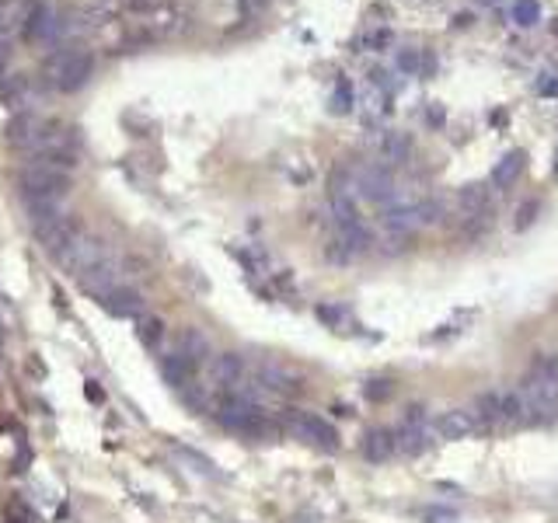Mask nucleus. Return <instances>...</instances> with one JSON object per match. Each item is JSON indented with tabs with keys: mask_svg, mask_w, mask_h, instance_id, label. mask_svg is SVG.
Instances as JSON below:
<instances>
[{
	"mask_svg": "<svg viewBox=\"0 0 558 523\" xmlns=\"http://www.w3.org/2000/svg\"><path fill=\"white\" fill-rule=\"evenodd\" d=\"M485 202H489V189L485 186H465L461 189V210L465 213H485Z\"/></svg>",
	"mask_w": 558,
	"mask_h": 523,
	"instance_id": "20",
	"label": "nucleus"
},
{
	"mask_svg": "<svg viewBox=\"0 0 558 523\" xmlns=\"http://www.w3.org/2000/svg\"><path fill=\"white\" fill-rule=\"evenodd\" d=\"M356 189L363 192L371 202H384V206H391V199H395V178H391V171H387V168L371 164V168H363V171L356 175Z\"/></svg>",
	"mask_w": 558,
	"mask_h": 523,
	"instance_id": "9",
	"label": "nucleus"
},
{
	"mask_svg": "<svg viewBox=\"0 0 558 523\" xmlns=\"http://www.w3.org/2000/svg\"><path fill=\"white\" fill-rule=\"evenodd\" d=\"M482 423H478V416H474V408H450V412H443L436 423H433V432L440 436V440H465L471 432H478Z\"/></svg>",
	"mask_w": 558,
	"mask_h": 523,
	"instance_id": "10",
	"label": "nucleus"
},
{
	"mask_svg": "<svg viewBox=\"0 0 558 523\" xmlns=\"http://www.w3.org/2000/svg\"><path fill=\"white\" fill-rule=\"evenodd\" d=\"M363 454H367V461H373V464L391 461V457L398 454V436H395V429H371L367 440H363Z\"/></svg>",
	"mask_w": 558,
	"mask_h": 523,
	"instance_id": "13",
	"label": "nucleus"
},
{
	"mask_svg": "<svg viewBox=\"0 0 558 523\" xmlns=\"http://www.w3.org/2000/svg\"><path fill=\"white\" fill-rule=\"evenodd\" d=\"M478 423L482 426H492V423H499V416H503V394H482L478 398Z\"/></svg>",
	"mask_w": 558,
	"mask_h": 523,
	"instance_id": "18",
	"label": "nucleus"
},
{
	"mask_svg": "<svg viewBox=\"0 0 558 523\" xmlns=\"http://www.w3.org/2000/svg\"><path fill=\"white\" fill-rule=\"evenodd\" d=\"M112 318H143V297H140L133 286H116L112 293H105L98 300Z\"/></svg>",
	"mask_w": 558,
	"mask_h": 523,
	"instance_id": "11",
	"label": "nucleus"
},
{
	"mask_svg": "<svg viewBox=\"0 0 558 523\" xmlns=\"http://www.w3.org/2000/svg\"><path fill=\"white\" fill-rule=\"evenodd\" d=\"M534 213H538V202H527V206H523V217H516V227H527V224L534 220Z\"/></svg>",
	"mask_w": 558,
	"mask_h": 523,
	"instance_id": "25",
	"label": "nucleus"
},
{
	"mask_svg": "<svg viewBox=\"0 0 558 523\" xmlns=\"http://www.w3.org/2000/svg\"><path fill=\"white\" fill-rule=\"evenodd\" d=\"M137 338L147 345V349H157V342L164 338V321H161V318H150V314H147V318H140L137 321Z\"/></svg>",
	"mask_w": 558,
	"mask_h": 523,
	"instance_id": "19",
	"label": "nucleus"
},
{
	"mask_svg": "<svg viewBox=\"0 0 558 523\" xmlns=\"http://www.w3.org/2000/svg\"><path fill=\"white\" fill-rule=\"evenodd\" d=\"M108 258V244L98 238V234H88V231H81L77 238L70 241L60 255H56V265L60 269H67L70 276H84V273H92L98 262H105Z\"/></svg>",
	"mask_w": 558,
	"mask_h": 523,
	"instance_id": "3",
	"label": "nucleus"
},
{
	"mask_svg": "<svg viewBox=\"0 0 558 523\" xmlns=\"http://www.w3.org/2000/svg\"><path fill=\"white\" fill-rule=\"evenodd\" d=\"M18 192L28 202H60L67 192H70V175L67 171H56V168H39V164H28L21 175H18Z\"/></svg>",
	"mask_w": 558,
	"mask_h": 523,
	"instance_id": "2",
	"label": "nucleus"
},
{
	"mask_svg": "<svg viewBox=\"0 0 558 523\" xmlns=\"http://www.w3.org/2000/svg\"><path fill=\"white\" fill-rule=\"evenodd\" d=\"M283 426H286L290 436H297L304 443H315L322 450H339V432H335V426L325 423L322 416H315V412H286Z\"/></svg>",
	"mask_w": 558,
	"mask_h": 523,
	"instance_id": "4",
	"label": "nucleus"
},
{
	"mask_svg": "<svg viewBox=\"0 0 558 523\" xmlns=\"http://www.w3.org/2000/svg\"><path fill=\"white\" fill-rule=\"evenodd\" d=\"M402 67H405V70H416V67H418L416 52H402Z\"/></svg>",
	"mask_w": 558,
	"mask_h": 523,
	"instance_id": "26",
	"label": "nucleus"
},
{
	"mask_svg": "<svg viewBox=\"0 0 558 523\" xmlns=\"http://www.w3.org/2000/svg\"><path fill=\"white\" fill-rule=\"evenodd\" d=\"M81 231H84V227H81V220H77V217H67V213H63V217H56L52 224L39 227V231H36V238H39V244L46 248L52 258H56V255H60V251H63V248H67L70 241L77 238Z\"/></svg>",
	"mask_w": 558,
	"mask_h": 523,
	"instance_id": "7",
	"label": "nucleus"
},
{
	"mask_svg": "<svg viewBox=\"0 0 558 523\" xmlns=\"http://www.w3.org/2000/svg\"><path fill=\"white\" fill-rule=\"evenodd\" d=\"M244 381V360L237 353H220L210 360V394H224V391H237V384Z\"/></svg>",
	"mask_w": 558,
	"mask_h": 523,
	"instance_id": "6",
	"label": "nucleus"
},
{
	"mask_svg": "<svg viewBox=\"0 0 558 523\" xmlns=\"http://www.w3.org/2000/svg\"><path fill=\"white\" fill-rule=\"evenodd\" d=\"M513 18H516L520 25H538V21H541V7H538L534 0H516Z\"/></svg>",
	"mask_w": 558,
	"mask_h": 523,
	"instance_id": "21",
	"label": "nucleus"
},
{
	"mask_svg": "<svg viewBox=\"0 0 558 523\" xmlns=\"http://www.w3.org/2000/svg\"><path fill=\"white\" fill-rule=\"evenodd\" d=\"M175 353L199 370V363L210 356V342H206V335L199 332V329H186V332L175 338Z\"/></svg>",
	"mask_w": 558,
	"mask_h": 523,
	"instance_id": "15",
	"label": "nucleus"
},
{
	"mask_svg": "<svg viewBox=\"0 0 558 523\" xmlns=\"http://www.w3.org/2000/svg\"><path fill=\"white\" fill-rule=\"evenodd\" d=\"M119 280H123V262L108 255L105 262H98V265H94L92 273H84V276H81V289L101 300L105 293H112V289L119 286Z\"/></svg>",
	"mask_w": 558,
	"mask_h": 523,
	"instance_id": "8",
	"label": "nucleus"
},
{
	"mask_svg": "<svg viewBox=\"0 0 558 523\" xmlns=\"http://www.w3.org/2000/svg\"><path fill=\"white\" fill-rule=\"evenodd\" d=\"M92 70H94L92 52H84V49H77V46L60 49L46 67L52 88H60V91H81V88L88 84Z\"/></svg>",
	"mask_w": 558,
	"mask_h": 523,
	"instance_id": "1",
	"label": "nucleus"
},
{
	"mask_svg": "<svg viewBox=\"0 0 558 523\" xmlns=\"http://www.w3.org/2000/svg\"><path fill=\"white\" fill-rule=\"evenodd\" d=\"M4 523H39V520H36L21 503H11V506L4 510Z\"/></svg>",
	"mask_w": 558,
	"mask_h": 523,
	"instance_id": "22",
	"label": "nucleus"
},
{
	"mask_svg": "<svg viewBox=\"0 0 558 523\" xmlns=\"http://www.w3.org/2000/svg\"><path fill=\"white\" fill-rule=\"evenodd\" d=\"M192 374H195V367L188 360H182L175 349L161 360V377L171 384V387H179V391H186L188 384H192Z\"/></svg>",
	"mask_w": 558,
	"mask_h": 523,
	"instance_id": "16",
	"label": "nucleus"
},
{
	"mask_svg": "<svg viewBox=\"0 0 558 523\" xmlns=\"http://www.w3.org/2000/svg\"><path fill=\"white\" fill-rule=\"evenodd\" d=\"M349 105H353L349 84H339V91H335V112H349Z\"/></svg>",
	"mask_w": 558,
	"mask_h": 523,
	"instance_id": "24",
	"label": "nucleus"
},
{
	"mask_svg": "<svg viewBox=\"0 0 558 523\" xmlns=\"http://www.w3.org/2000/svg\"><path fill=\"white\" fill-rule=\"evenodd\" d=\"M391 391H395L391 381H371L367 384V398H371V401H384V398H391Z\"/></svg>",
	"mask_w": 558,
	"mask_h": 523,
	"instance_id": "23",
	"label": "nucleus"
},
{
	"mask_svg": "<svg viewBox=\"0 0 558 523\" xmlns=\"http://www.w3.org/2000/svg\"><path fill=\"white\" fill-rule=\"evenodd\" d=\"M28 36L32 39H39V43H46V39H52L60 28H63V21H60V14L52 11V4H46V0H39L36 7H32V14H28Z\"/></svg>",
	"mask_w": 558,
	"mask_h": 523,
	"instance_id": "12",
	"label": "nucleus"
},
{
	"mask_svg": "<svg viewBox=\"0 0 558 523\" xmlns=\"http://www.w3.org/2000/svg\"><path fill=\"white\" fill-rule=\"evenodd\" d=\"M523 161H527V157H523V150H510V154H506V157H503V161L492 168V175H489V186H492L496 192H506L513 182L520 178V171H523Z\"/></svg>",
	"mask_w": 558,
	"mask_h": 523,
	"instance_id": "14",
	"label": "nucleus"
},
{
	"mask_svg": "<svg viewBox=\"0 0 558 523\" xmlns=\"http://www.w3.org/2000/svg\"><path fill=\"white\" fill-rule=\"evenodd\" d=\"M380 154H384L387 161L402 164V161H409V154H412V140H409V137H402V133H387L384 143H380Z\"/></svg>",
	"mask_w": 558,
	"mask_h": 523,
	"instance_id": "17",
	"label": "nucleus"
},
{
	"mask_svg": "<svg viewBox=\"0 0 558 523\" xmlns=\"http://www.w3.org/2000/svg\"><path fill=\"white\" fill-rule=\"evenodd\" d=\"M255 384L262 391H269V394H279V398H297L304 391V381L297 374H290L286 367L273 363V360H266V363L255 367Z\"/></svg>",
	"mask_w": 558,
	"mask_h": 523,
	"instance_id": "5",
	"label": "nucleus"
},
{
	"mask_svg": "<svg viewBox=\"0 0 558 523\" xmlns=\"http://www.w3.org/2000/svg\"><path fill=\"white\" fill-rule=\"evenodd\" d=\"M88 398H94V401H101V398H105V394H101V387H98V384H88Z\"/></svg>",
	"mask_w": 558,
	"mask_h": 523,
	"instance_id": "27",
	"label": "nucleus"
}]
</instances>
